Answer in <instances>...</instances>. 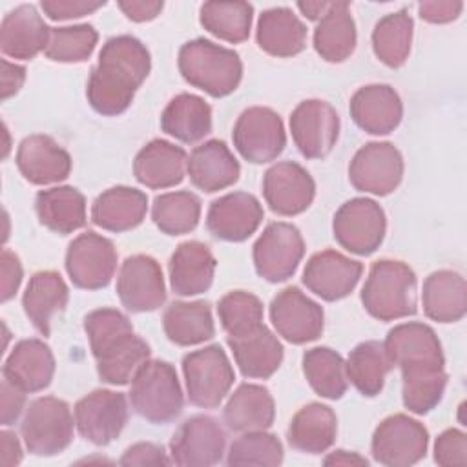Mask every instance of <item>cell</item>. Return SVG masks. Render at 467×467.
<instances>
[{"label":"cell","mask_w":467,"mask_h":467,"mask_svg":"<svg viewBox=\"0 0 467 467\" xmlns=\"http://www.w3.org/2000/svg\"><path fill=\"white\" fill-rule=\"evenodd\" d=\"M150 69V51L139 38L131 35L108 38L86 84L89 106L104 117L124 113Z\"/></svg>","instance_id":"6da1fadb"},{"label":"cell","mask_w":467,"mask_h":467,"mask_svg":"<svg viewBox=\"0 0 467 467\" xmlns=\"http://www.w3.org/2000/svg\"><path fill=\"white\" fill-rule=\"evenodd\" d=\"M84 330L97 374L108 385H128L137 368L150 359V345L133 332V325L117 308H97L84 317Z\"/></svg>","instance_id":"7a4b0ae2"},{"label":"cell","mask_w":467,"mask_h":467,"mask_svg":"<svg viewBox=\"0 0 467 467\" xmlns=\"http://www.w3.org/2000/svg\"><path fill=\"white\" fill-rule=\"evenodd\" d=\"M182 78L213 99L234 93L243 78L239 55L206 38H193L181 46L177 58Z\"/></svg>","instance_id":"3957f363"},{"label":"cell","mask_w":467,"mask_h":467,"mask_svg":"<svg viewBox=\"0 0 467 467\" xmlns=\"http://www.w3.org/2000/svg\"><path fill=\"white\" fill-rule=\"evenodd\" d=\"M416 274L398 259H378L368 270V277L361 288V303L368 316L379 321H394L414 316Z\"/></svg>","instance_id":"277c9868"},{"label":"cell","mask_w":467,"mask_h":467,"mask_svg":"<svg viewBox=\"0 0 467 467\" xmlns=\"http://www.w3.org/2000/svg\"><path fill=\"white\" fill-rule=\"evenodd\" d=\"M130 401L133 410L150 423L164 425L179 418L184 398L173 365L146 359L131 378Z\"/></svg>","instance_id":"5b68a950"},{"label":"cell","mask_w":467,"mask_h":467,"mask_svg":"<svg viewBox=\"0 0 467 467\" xmlns=\"http://www.w3.org/2000/svg\"><path fill=\"white\" fill-rule=\"evenodd\" d=\"M73 427L69 405L57 396H42L29 403L20 423V434L31 454L55 456L73 441Z\"/></svg>","instance_id":"8992f818"},{"label":"cell","mask_w":467,"mask_h":467,"mask_svg":"<svg viewBox=\"0 0 467 467\" xmlns=\"http://www.w3.org/2000/svg\"><path fill=\"white\" fill-rule=\"evenodd\" d=\"M188 401L195 407L215 409L230 392L235 372L221 345L188 352L182 358Z\"/></svg>","instance_id":"52a82bcc"},{"label":"cell","mask_w":467,"mask_h":467,"mask_svg":"<svg viewBox=\"0 0 467 467\" xmlns=\"http://www.w3.org/2000/svg\"><path fill=\"white\" fill-rule=\"evenodd\" d=\"M332 232L341 248L356 255H370L385 239L387 217L374 199L354 197L337 208Z\"/></svg>","instance_id":"ba28073f"},{"label":"cell","mask_w":467,"mask_h":467,"mask_svg":"<svg viewBox=\"0 0 467 467\" xmlns=\"http://www.w3.org/2000/svg\"><path fill=\"white\" fill-rule=\"evenodd\" d=\"M305 255V241L297 226L283 221L270 223L252 248L254 266L268 283L290 279Z\"/></svg>","instance_id":"9c48e42d"},{"label":"cell","mask_w":467,"mask_h":467,"mask_svg":"<svg viewBox=\"0 0 467 467\" xmlns=\"http://www.w3.org/2000/svg\"><path fill=\"white\" fill-rule=\"evenodd\" d=\"M429 432L418 420L407 414L387 416L374 431L370 441L372 458L387 467H409L425 458Z\"/></svg>","instance_id":"30bf717a"},{"label":"cell","mask_w":467,"mask_h":467,"mask_svg":"<svg viewBox=\"0 0 467 467\" xmlns=\"http://www.w3.org/2000/svg\"><path fill=\"white\" fill-rule=\"evenodd\" d=\"M232 140L244 161L265 164L283 153L286 131L279 113L272 108L252 106L237 117Z\"/></svg>","instance_id":"8fae6325"},{"label":"cell","mask_w":467,"mask_h":467,"mask_svg":"<svg viewBox=\"0 0 467 467\" xmlns=\"http://www.w3.org/2000/svg\"><path fill=\"white\" fill-rule=\"evenodd\" d=\"M64 265L77 288L100 290L115 275L117 250L108 237L88 230L69 243Z\"/></svg>","instance_id":"7c38bea8"},{"label":"cell","mask_w":467,"mask_h":467,"mask_svg":"<svg viewBox=\"0 0 467 467\" xmlns=\"http://www.w3.org/2000/svg\"><path fill=\"white\" fill-rule=\"evenodd\" d=\"M403 170V157L392 142H367L348 164V181L358 192L383 197L400 186Z\"/></svg>","instance_id":"4fadbf2b"},{"label":"cell","mask_w":467,"mask_h":467,"mask_svg":"<svg viewBox=\"0 0 467 467\" xmlns=\"http://www.w3.org/2000/svg\"><path fill=\"white\" fill-rule=\"evenodd\" d=\"M226 432L223 425L206 414L184 420L170 441L171 463L182 467H208L223 460Z\"/></svg>","instance_id":"5bb4252c"},{"label":"cell","mask_w":467,"mask_h":467,"mask_svg":"<svg viewBox=\"0 0 467 467\" xmlns=\"http://www.w3.org/2000/svg\"><path fill=\"white\" fill-rule=\"evenodd\" d=\"M75 427L93 445H108L128 423V401L122 392L97 389L75 403Z\"/></svg>","instance_id":"9a60e30c"},{"label":"cell","mask_w":467,"mask_h":467,"mask_svg":"<svg viewBox=\"0 0 467 467\" xmlns=\"http://www.w3.org/2000/svg\"><path fill=\"white\" fill-rule=\"evenodd\" d=\"M117 296L128 312H153L166 301L162 268L151 255L135 254L122 261L117 275Z\"/></svg>","instance_id":"2e32d148"},{"label":"cell","mask_w":467,"mask_h":467,"mask_svg":"<svg viewBox=\"0 0 467 467\" xmlns=\"http://www.w3.org/2000/svg\"><path fill=\"white\" fill-rule=\"evenodd\" d=\"M270 321L283 339L305 345L323 334L325 314L321 305L297 286H286L270 303Z\"/></svg>","instance_id":"e0dca14e"},{"label":"cell","mask_w":467,"mask_h":467,"mask_svg":"<svg viewBox=\"0 0 467 467\" xmlns=\"http://www.w3.org/2000/svg\"><path fill=\"white\" fill-rule=\"evenodd\" d=\"M290 133L303 157L323 159L337 142L339 115L325 100H303L290 115Z\"/></svg>","instance_id":"ac0fdd59"},{"label":"cell","mask_w":467,"mask_h":467,"mask_svg":"<svg viewBox=\"0 0 467 467\" xmlns=\"http://www.w3.org/2000/svg\"><path fill=\"white\" fill-rule=\"evenodd\" d=\"M263 195L274 213L294 217L312 204L316 197V182L301 164L281 161L265 171Z\"/></svg>","instance_id":"d6986e66"},{"label":"cell","mask_w":467,"mask_h":467,"mask_svg":"<svg viewBox=\"0 0 467 467\" xmlns=\"http://www.w3.org/2000/svg\"><path fill=\"white\" fill-rule=\"evenodd\" d=\"M363 274V265L336 250L316 252L305 265L303 285L323 301L347 297Z\"/></svg>","instance_id":"ffe728a7"},{"label":"cell","mask_w":467,"mask_h":467,"mask_svg":"<svg viewBox=\"0 0 467 467\" xmlns=\"http://www.w3.org/2000/svg\"><path fill=\"white\" fill-rule=\"evenodd\" d=\"M263 217L265 210L255 195L232 192L212 201L206 213V228L215 239L241 243L255 234Z\"/></svg>","instance_id":"44dd1931"},{"label":"cell","mask_w":467,"mask_h":467,"mask_svg":"<svg viewBox=\"0 0 467 467\" xmlns=\"http://www.w3.org/2000/svg\"><path fill=\"white\" fill-rule=\"evenodd\" d=\"M15 161L22 177L36 186L62 182L71 173L69 153L53 137L42 133L22 139Z\"/></svg>","instance_id":"7402d4cb"},{"label":"cell","mask_w":467,"mask_h":467,"mask_svg":"<svg viewBox=\"0 0 467 467\" xmlns=\"http://www.w3.org/2000/svg\"><path fill=\"white\" fill-rule=\"evenodd\" d=\"M348 111L356 126L365 133L389 135L401 122L403 104L389 84H368L352 95Z\"/></svg>","instance_id":"603a6c76"},{"label":"cell","mask_w":467,"mask_h":467,"mask_svg":"<svg viewBox=\"0 0 467 467\" xmlns=\"http://www.w3.org/2000/svg\"><path fill=\"white\" fill-rule=\"evenodd\" d=\"M2 374L5 381L26 394L40 392L51 385L55 376V356L42 339H22L5 358Z\"/></svg>","instance_id":"cb8c5ba5"},{"label":"cell","mask_w":467,"mask_h":467,"mask_svg":"<svg viewBox=\"0 0 467 467\" xmlns=\"http://www.w3.org/2000/svg\"><path fill=\"white\" fill-rule=\"evenodd\" d=\"M383 347L392 367L445 365L441 343L436 332L420 321L400 323L390 328Z\"/></svg>","instance_id":"d4e9b609"},{"label":"cell","mask_w":467,"mask_h":467,"mask_svg":"<svg viewBox=\"0 0 467 467\" xmlns=\"http://www.w3.org/2000/svg\"><path fill=\"white\" fill-rule=\"evenodd\" d=\"M226 343L246 379H268L281 367L283 345L266 325L243 336H226Z\"/></svg>","instance_id":"484cf974"},{"label":"cell","mask_w":467,"mask_h":467,"mask_svg":"<svg viewBox=\"0 0 467 467\" xmlns=\"http://www.w3.org/2000/svg\"><path fill=\"white\" fill-rule=\"evenodd\" d=\"M186 151L164 139H153L139 150L133 161L135 179L151 190H164L182 182L186 175Z\"/></svg>","instance_id":"4316f807"},{"label":"cell","mask_w":467,"mask_h":467,"mask_svg":"<svg viewBox=\"0 0 467 467\" xmlns=\"http://www.w3.org/2000/svg\"><path fill=\"white\" fill-rule=\"evenodd\" d=\"M49 29L35 5H16L2 20L0 49L15 60H31L40 51H46Z\"/></svg>","instance_id":"83f0119b"},{"label":"cell","mask_w":467,"mask_h":467,"mask_svg":"<svg viewBox=\"0 0 467 467\" xmlns=\"http://www.w3.org/2000/svg\"><path fill=\"white\" fill-rule=\"evenodd\" d=\"M217 261L208 244L201 241L181 243L170 257V286L177 296L190 297L204 294L215 275Z\"/></svg>","instance_id":"f1b7e54d"},{"label":"cell","mask_w":467,"mask_h":467,"mask_svg":"<svg viewBox=\"0 0 467 467\" xmlns=\"http://www.w3.org/2000/svg\"><path fill=\"white\" fill-rule=\"evenodd\" d=\"M186 173L195 188L213 193L237 182L241 166L224 140L212 139L193 148L188 157Z\"/></svg>","instance_id":"f546056e"},{"label":"cell","mask_w":467,"mask_h":467,"mask_svg":"<svg viewBox=\"0 0 467 467\" xmlns=\"http://www.w3.org/2000/svg\"><path fill=\"white\" fill-rule=\"evenodd\" d=\"M67 301L69 288L55 270L35 272L22 296L24 314L44 337L51 334V319L64 312Z\"/></svg>","instance_id":"4dcf8cb0"},{"label":"cell","mask_w":467,"mask_h":467,"mask_svg":"<svg viewBox=\"0 0 467 467\" xmlns=\"http://www.w3.org/2000/svg\"><path fill=\"white\" fill-rule=\"evenodd\" d=\"M148 212L144 192L130 186H113L102 192L91 206V221L108 232H128L137 228Z\"/></svg>","instance_id":"1f68e13d"},{"label":"cell","mask_w":467,"mask_h":467,"mask_svg":"<svg viewBox=\"0 0 467 467\" xmlns=\"http://www.w3.org/2000/svg\"><path fill=\"white\" fill-rule=\"evenodd\" d=\"M255 40L270 57H296L306 46V26L290 7H272L261 13Z\"/></svg>","instance_id":"d6a6232c"},{"label":"cell","mask_w":467,"mask_h":467,"mask_svg":"<svg viewBox=\"0 0 467 467\" xmlns=\"http://www.w3.org/2000/svg\"><path fill=\"white\" fill-rule=\"evenodd\" d=\"M423 312L438 323H456L467 312V283L454 270H436L423 281Z\"/></svg>","instance_id":"836d02e7"},{"label":"cell","mask_w":467,"mask_h":467,"mask_svg":"<svg viewBox=\"0 0 467 467\" xmlns=\"http://www.w3.org/2000/svg\"><path fill=\"white\" fill-rule=\"evenodd\" d=\"M275 418L270 390L257 383H241L223 409V420L234 432L266 431Z\"/></svg>","instance_id":"e575fe53"},{"label":"cell","mask_w":467,"mask_h":467,"mask_svg":"<svg viewBox=\"0 0 467 467\" xmlns=\"http://www.w3.org/2000/svg\"><path fill=\"white\" fill-rule=\"evenodd\" d=\"M337 434L336 412L323 403L312 401L301 407L286 429L292 449L306 454H321L332 447Z\"/></svg>","instance_id":"d590c367"},{"label":"cell","mask_w":467,"mask_h":467,"mask_svg":"<svg viewBox=\"0 0 467 467\" xmlns=\"http://www.w3.org/2000/svg\"><path fill=\"white\" fill-rule=\"evenodd\" d=\"M356 24L348 2H330L328 11L314 29L316 53L332 64L347 60L356 49Z\"/></svg>","instance_id":"8d00e7d4"},{"label":"cell","mask_w":467,"mask_h":467,"mask_svg":"<svg viewBox=\"0 0 467 467\" xmlns=\"http://www.w3.org/2000/svg\"><path fill=\"white\" fill-rule=\"evenodd\" d=\"M161 128L184 144L199 142L212 131V108L199 95L179 93L166 104Z\"/></svg>","instance_id":"74e56055"},{"label":"cell","mask_w":467,"mask_h":467,"mask_svg":"<svg viewBox=\"0 0 467 467\" xmlns=\"http://www.w3.org/2000/svg\"><path fill=\"white\" fill-rule=\"evenodd\" d=\"M38 221L47 230L67 235L86 224V199L73 186H55L40 190L35 197Z\"/></svg>","instance_id":"f35d334b"},{"label":"cell","mask_w":467,"mask_h":467,"mask_svg":"<svg viewBox=\"0 0 467 467\" xmlns=\"http://www.w3.org/2000/svg\"><path fill=\"white\" fill-rule=\"evenodd\" d=\"M166 337L179 347H192L213 337L215 325L208 301H173L162 314Z\"/></svg>","instance_id":"ab89813d"},{"label":"cell","mask_w":467,"mask_h":467,"mask_svg":"<svg viewBox=\"0 0 467 467\" xmlns=\"http://www.w3.org/2000/svg\"><path fill=\"white\" fill-rule=\"evenodd\" d=\"M347 378L361 396L374 398L383 390L385 378L392 370V363L381 341H363L356 345L347 361Z\"/></svg>","instance_id":"60d3db41"},{"label":"cell","mask_w":467,"mask_h":467,"mask_svg":"<svg viewBox=\"0 0 467 467\" xmlns=\"http://www.w3.org/2000/svg\"><path fill=\"white\" fill-rule=\"evenodd\" d=\"M401 370V400L409 412L429 414L441 401L447 387L445 365H416Z\"/></svg>","instance_id":"b9f144b4"},{"label":"cell","mask_w":467,"mask_h":467,"mask_svg":"<svg viewBox=\"0 0 467 467\" xmlns=\"http://www.w3.org/2000/svg\"><path fill=\"white\" fill-rule=\"evenodd\" d=\"M414 20L407 9H400L379 18L372 29V49L379 62L387 67H401L412 44Z\"/></svg>","instance_id":"7bdbcfd3"},{"label":"cell","mask_w":467,"mask_h":467,"mask_svg":"<svg viewBox=\"0 0 467 467\" xmlns=\"http://www.w3.org/2000/svg\"><path fill=\"white\" fill-rule=\"evenodd\" d=\"M303 374L312 390L327 400H339L347 392L345 359L328 347H314L303 354Z\"/></svg>","instance_id":"ee69618b"},{"label":"cell","mask_w":467,"mask_h":467,"mask_svg":"<svg viewBox=\"0 0 467 467\" xmlns=\"http://www.w3.org/2000/svg\"><path fill=\"white\" fill-rule=\"evenodd\" d=\"M254 5L248 2H204L199 9L201 26L230 44H241L250 36Z\"/></svg>","instance_id":"f6af8a7d"},{"label":"cell","mask_w":467,"mask_h":467,"mask_svg":"<svg viewBox=\"0 0 467 467\" xmlns=\"http://www.w3.org/2000/svg\"><path fill=\"white\" fill-rule=\"evenodd\" d=\"M151 219L166 235L190 234L201 219V199L186 190L161 193L153 199Z\"/></svg>","instance_id":"bcb514c9"},{"label":"cell","mask_w":467,"mask_h":467,"mask_svg":"<svg viewBox=\"0 0 467 467\" xmlns=\"http://www.w3.org/2000/svg\"><path fill=\"white\" fill-rule=\"evenodd\" d=\"M99 42V33L91 24L51 27L46 46V57L53 62L77 64L86 62Z\"/></svg>","instance_id":"7dc6e473"},{"label":"cell","mask_w":467,"mask_h":467,"mask_svg":"<svg viewBox=\"0 0 467 467\" xmlns=\"http://www.w3.org/2000/svg\"><path fill=\"white\" fill-rule=\"evenodd\" d=\"M283 443L272 432L250 431L232 441L226 456L228 465L277 467L283 463Z\"/></svg>","instance_id":"c3c4849f"},{"label":"cell","mask_w":467,"mask_h":467,"mask_svg":"<svg viewBox=\"0 0 467 467\" xmlns=\"http://www.w3.org/2000/svg\"><path fill=\"white\" fill-rule=\"evenodd\" d=\"M217 316L228 336H243L263 325V303L246 290H232L219 299Z\"/></svg>","instance_id":"681fc988"},{"label":"cell","mask_w":467,"mask_h":467,"mask_svg":"<svg viewBox=\"0 0 467 467\" xmlns=\"http://www.w3.org/2000/svg\"><path fill=\"white\" fill-rule=\"evenodd\" d=\"M434 462L441 467H463L467 463V436L460 429L443 431L434 441Z\"/></svg>","instance_id":"f907efd6"},{"label":"cell","mask_w":467,"mask_h":467,"mask_svg":"<svg viewBox=\"0 0 467 467\" xmlns=\"http://www.w3.org/2000/svg\"><path fill=\"white\" fill-rule=\"evenodd\" d=\"M106 2L86 0H42L40 7L51 20H71L95 13L104 7Z\"/></svg>","instance_id":"816d5d0a"},{"label":"cell","mask_w":467,"mask_h":467,"mask_svg":"<svg viewBox=\"0 0 467 467\" xmlns=\"http://www.w3.org/2000/svg\"><path fill=\"white\" fill-rule=\"evenodd\" d=\"M119 463L120 465H170L171 458H168L162 445H157L151 441H139L124 451Z\"/></svg>","instance_id":"f5cc1de1"},{"label":"cell","mask_w":467,"mask_h":467,"mask_svg":"<svg viewBox=\"0 0 467 467\" xmlns=\"http://www.w3.org/2000/svg\"><path fill=\"white\" fill-rule=\"evenodd\" d=\"M462 9L463 2L458 0H431L418 4L420 18L429 24H449L460 16Z\"/></svg>","instance_id":"db71d44e"},{"label":"cell","mask_w":467,"mask_h":467,"mask_svg":"<svg viewBox=\"0 0 467 467\" xmlns=\"http://www.w3.org/2000/svg\"><path fill=\"white\" fill-rule=\"evenodd\" d=\"M0 263H2V292H0V299H2V303H5L11 297H15V294H16L20 283H22L24 270H22L18 255L15 252L7 250V248L2 250Z\"/></svg>","instance_id":"11a10c76"},{"label":"cell","mask_w":467,"mask_h":467,"mask_svg":"<svg viewBox=\"0 0 467 467\" xmlns=\"http://www.w3.org/2000/svg\"><path fill=\"white\" fill-rule=\"evenodd\" d=\"M0 392H2V425L9 427L18 420V416L24 410L26 392L16 389L5 379L0 385Z\"/></svg>","instance_id":"9f6ffc18"},{"label":"cell","mask_w":467,"mask_h":467,"mask_svg":"<svg viewBox=\"0 0 467 467\" xmlns=\"http://www.w3.org/2000/svg\"><path fill=\"white\" fill-rule=\"evenodd\" d=\"M119 9L126 15V18L133 22H150L157 18L164 7V2L159 0H120Z\"/></svg>","instance_id":"6f0895ef"},{"label":"cell","mask_w":467,"mask_h":467,"mask_svg":"<svg viewBox=\"0 0 467 467\" xmlns=\"http://www.w3.org/2000/svg\"><path fill=\"white\" fill-rule=\"evenodd\" d=\"M26 80V67L2 58V100L16 95Z\"/></svg>","instance_id":"680465c9"},{"label":"cell","mask_w":467,"mask_h":467,"mask_svg":"<svg viewBox=\"0 0 467 467\" xmlns=\"http://www.w3.org/2000/svg\"><path fill=\"white\" fill-rule=\"evenodd\" d=\"M0 443H2V465L11 467L18 465L22 462V447L15 432L11 431H2L0 432Z\"/></svg>","instance_id":"91938a15"},{"label":"cell","mask_w":467,"mask_h":467,"mask_svg":"<svg viewBox=\"0 0 467 467\" xmlns=\"http://www.w3.org/2000/svg\"><path fill=\"white\" fill-rule=\"evenodd\" d=\"M325 465H367L368 460L359 456L358 452H348V451H343V449H337L334 452H330L325 460H323Z\"/></svg>","instance_id":"94428289"},{"label":"cell","mask_w":467,"mask_h":467,"mask_svg":"<svg viewBox=\"0 0 467 467\" xmlns=\"http://www.w3.org/2000/svg\"><path fill=\"white\" fill-rule=\"evenodd\" d=\"M330 7V2H297V9L308 18L317 22Z\"/></svg>","instance_id":"6125c7cd"}]
</instances>
